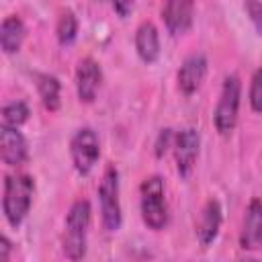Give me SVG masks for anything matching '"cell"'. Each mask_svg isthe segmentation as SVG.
Listing matches in <instances>:
<instances>
[{"instance_id":"cell-19","label":"cell","mask_w":262,"mask_h":262,"mask_svg":"<svg viewBox=\"0 0 262 262\" xmlns=\"http://www.w3.org/2000/svg\"><path fill=\"white\" fill-rule=\"evenodd\" d=\"M250 106L254 113H262V68H258L252 76L250 84Z\"/></svg>"},{"instance_id":"cell-3","label":"cell","mask_w":262,"mask_h":262,"mask_svg":"<svg viewBox=\"0 0 262 262\" xmlns=\"http://www.w3.org/2000/svg\"><path fill=\"white\" fill-rule=\"evenodd\" d=\"M141 219L154 231L168 225V205L164 196V180L160 176H149L141 182Z\"/></svg>"},{"instance_id":"cell-1","label":"cell","mask_w":262,"mask_h":262,"mask_svg":"<svg viewBox=\"0 0 262 262\" xmlns=\"http://www.w3.org/2000/svg\"><path fill=\"white\" fill-rule=\"evenodd\" d=\"M35 180L29 174H8L4 178V194H2V211L10 227H18L33 203Z\"/></svg>"},{"instance_id":"cell-7","label":"cell","mask_w":262,"mask_h":262,"mask_svg":"<svg viewBox=\"0 0 262 262\" xmlns=\"http://www.w3.org/2000/svg\"><path fill=\"white\" fill-rule=\"evenodd\" d=\"M201 147V135L196 129L186 127L174 137V158H176V170L180 176H188L194 168L196 156Z\"/></svg>"},{"instance_id":"cell-12","label":"cell","mask_w":262,"mask_h":262,"mask_svg":"<svg viewBox=\"0 0 262 262\" xmlns=\"http://www.w3.org/2000/svg\"><path fill=\"white\" fill-rule=\"evenodd\" d=\"M239 246L244 250L262 248V201L260 199H252L246 209L244 225L239 233Z\"/></svg>"},{"instance_id":"cell-14","label":"cell","mask_w":262,"mask_h":262,"mask_svg":"<svg viewBox=\"0 0 262 262\" xmlns=\"http://www.w3.org/2000/svg\"><path fill=\"white\" fill-rule=\"evenodd\" d=\"M135 49L141 61L154 63L160 57V35L151 23H141L135 31Z\"/></svg>"},{"instance_id":"cell-10","label":"cell","mask_w":262,"mask_h":262,"mask_svg":"<svg viewBox=\"0 0 262 262\" xmlns=\"http://www.w3.org/2000/svg\"><path fill=\"white\" fill-rule=\"evenodd\" d=\"M102 82L100 66L92 57H84L76 68V90L82 102H92Z\"/></svg>"},{"instance_id":"cell-4","label":"cell","mask_w":262,"mask_h":262,"mask_svg":"<svg viewBox=\"0 0 262 262\" xmlns=\"http://www.w3.org/2000/svg\"><path fill=\"white\" fill-rule=\"evenodd\" d=\"M239 98H242V82L237 76H227L215 106V115H213V123L215 129L221 135H227L233 131L235 123H237V115H239Z\"/></svg>"},{"instance_id":"cell-16","label":"cell","mask_w":262,"mask_h":262,"mask_svg":"<svg viewBox=\"0 0 262 262\" xmlns=\"http://www.w3.org/2000/svg\"><path fill=\"white\" fill-rule=\"evenodd\" d=\"M37 90H39V96H41V102L43 106L49 111V113H55L59 108V80L55 76H49V74H39L37 76Z\"/></svg>"},{"instance_id":"cell-9","label":"cell","mask_w":262,"mask_h":262,"mask_svg":"<svg viewBox=\"0 0 262 262\" xmlns=\"http://www.w3.org/2000/svg\"><path fill=\"white\" fill-rule=\"evenodd\" d=\"M29 147L25 135L18 131V127H0V158L6 166H20L27 162Z\"/></svg>"},{"instance_id":"cell-23","label":"cell","mask_w":262,"mask_h":262,"mask_svg":"<svg viewBox=\"0 0 262 262\" xmlns=\"http://www.w3.org/2000/svg\"><path fill=\"white\" fill-rule=\"evenodd\" d=\"M10 250H12L10 239H8L6 235H2V237H0V260H2V262H6V260L10 258Z\"/></svg>"},{"instance_id":"cell-11","label":"cell","mask_w":262,"mask_h":262,"mask_svg":"<svg viewBox=\"0 0 262 262\" xmlns=\"http://www.w3.org/2000/svg\"><path fill=\"white\" fill-rule=\"evenodd\" d=\"M221 221H223V211H221L219 201H215V199L207 201L199 215V221H196V239H199L201 248H209L217 239Z\"/></svg>"},{"instance_id":"cell-22","label":"cell","mask_w":262,"mask_h":262,"mask_svg":"<svg viewBox=\"0 0 262 262\" xmlns=\"http://www.w3.org/2000/svg\"><path fill=\"white\" fill-rule=\"evenodd\" d=\"M111 4H113V8L117 10V14L125 18V16H127V14L133 10L135 0H111Z\"/></svg>"},{"instance_id":"cell-18","label":"cell","mask_w":262,"mask_h":262,"mask_svg":"<svg viewBox=\"0 0 262 262\" xmlns=\"http://www.w3.org/2000/svg\"><path fill=\"white\" fill-rule=\"evenodd\" d=\"M55 33H57V41H59L61 45H72V43H74V39H76V35H78V20H76L74 12H70V10L61 12V16H59V20H57Z\"/></svg>"},{"instance_id":"cell-2","label":"cell","mask_w":262,"mask_h":262,"mask_svg":"<svg viewBox=\"0 0 262 262\" xmlns=\"http://www.w3.org/2000/svg\"><path fill=\"white\" fill-rule=\"evenodd\" d=\"M92 209L86 199L76 201L66 217V233H63V254L70 260H80L86 256V239L90 227Z\"/></svg>"},{"instance_id":"cell-8","label":"cell","mask_w":262,"mask_h":262,"mask_svg":"<svg viewBox=\"0 0 262 262\" xmlns=\"http://www.w3.org/2000/svg\"><path fill=\"white\" fill-rule=\"evenodd\" d=\"M162 18L172 35H184L192 27L194 18V0H164Z\"/></svg>"},{"instance_id":"cell-13","label":"cell","mask_w":262,"mask_h":262,"mask_svg":"<svg viewBox=\"0 0 262 262\" xmlns=\"http://www.w3.org/2000/svg\"><path fill=\"white\" fill-rule=\"evenodd\" d=\"M207 76V59L201 53L188 55L178 70V88L182 94H194Z\"/></svg>"},{"instance_id":"cell-21","label":"cell","mask_w":262,"mask_h":262,"mask_svg":"<svg viewBox=\"0 0 262 262\" xmlns=\"http://www.w3.org/2000/svg\"><path fill=\"white\" fill-rule=\"evenodd\" d=\"M170 145H172V131L170 129H162L160 135H158V141H156V156L162 158Z\"/></svg>"},{"instance_id":"cell-15","label":"cell","mask_w":262,"mask_h":262,"mask_svg":"<svg viewBox=\"0 0 262 262\" xmlns=\"http://www.w3.org/2000/svg\"><path fill=\"white\" fill-rule=\"evenodd\" d=\"M25 35H27V29H25V23L16 16V14H10L2 20V27H0V45H2V51L4 53H16L25 41Z\"/></svg>"},{"instance_id":"cell-6","label":"cell","mask_w":262,"mask_h":262,"mask_svg":"<svg viewBox=\"0 0 262 262\" xmlns=\"http://www.w3.org/2000/svg\"><path fill=\"white\" fill-rule=\"evenodd\" d=\"M70 156H72V162L78 174L86 176L92 172V168L96 166L100 158V143H98L96 133L90 127H82L74 133L70 141Z\"/></svg>"},{"instance_id":"cell-20","label":"cell","mask_w":262,"mask_h":262,"mask_svg":"<svg viewBox=\"0 0 262 262\" xmlns=\"http://www.w3.org/2000/svg\"><path fill=\"white\" fill-rule=\"evenodd\" d=\"M246 10H248V14H250V18H252V23L256 27V31L262 35V2H258V0H246Z\"/></svg>"},{"instance_id":"cell-17","label":"cell","mask_w":262,"mask_h":262,"mask_svg":"<svg viewBox=\"0 0 262 262\" xmlns=\"http://www.w3.org/2000/svg\"><path fill=\"white\" fill-rule=\"evenodd\" d=\"M29 119V106L23 100H12L2 106V125L20 127Z\"/></svg>"},{"instance_id":"cell-5","label":"cell","mask_w":262,"mask_h":262,"mask_svg":"<svg viewBox=\"0 0 262 262\" xmlns=\"http://www.w3.org/2000/svg\"><path fill=\"white\" fill-rule=\"evenodd\" d=\"M98 203H100V217L106 231H117L121 227V201H119V172L115 166H108L102 174L98 186Z\"/></svg>"}]
</instances>
